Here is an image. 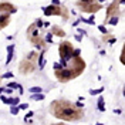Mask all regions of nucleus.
Instances as JSON below:
<instances>
[{
	"mask_svg": "<svg viewBox=\"0 0 125 125\" xmlns=\"http://www.w3.org/2000/svg\"><path fill=\"white\" fill-rule=\"evenodd\" d=\"M114 112H115V114H121L122 111H121V109H114Z\"/></svg>",
	"mask_w": 125,
	"mask_h": 125,
	"instance_id": "nucleus-38",
	"label": "nucleus"
},
{
	"mask_svg": "<svg viewBox=\"0 0 125 125\" xmlns=\"http://www.w3.org/2000/svg\"><path fill=\"white\" fill-rule=\"evenodd\" d=\"M51 34H56V36H58V37H65V31L62 30L61 27H58V26H53Z\"/></svg>",
	"mask_w": 125,
	"mask_h": 125,
	"instance_id": "nucleus-12",
	"label": "nucleus"
},
{
	"mask_svg": "<svg viewBox=\"0 0 125 125\" xmlns=\"http://www.w3.org/2000/svg\"><path fill=\"white\" fill-rule=\"evenodd\" d=\"M75 77L77 75L67 67H62L61 70H56V78L61 82H67V81H70V80H73Z\"/></svg>",
	"mask_w": 125,
	"mask_h": 125,
	"instance_id": "nucleus-3",
	"label": "nucleus"
},
{
	"mask_svg": "<svg viewBox=\"0 0 125 125\" xmlns=\"http://www.w3.org/2000/svg\"><path fill=\"white\" fill-rule=\"evenodd\" d=\"M102 1H105V0H98V3H102Z\"/></svg>",
	"mask_w": 125,
	"mask_h": 125,
	"instance_id": "nucleus-43",
	"label": "nucleus"
},
{
	"mask_svg": "<svg viewBox=\"0 0 125 125\" xmlns=\"http://www.w3.org/2000/svg\"><path fill=\"white\" fill-rule=\"evenodd\" d=\"M90 1H93V0H80V3H90Z\"/></svg>",
	"mask_w": 125,
	"mask_h": 125,
	"instance_id": "nucleus-37",
	"label": "nucleus"
},
{
	"mask_svg": "<svg viewBox=\"0 0 125 125\" xmlns=\"http://www.w3.org/2000/svg\"><path fill=\"white\" fill-rule=\"evenodd\" d=\"M19 111H20V109H19V107H17V105H12V108H10V112H12L13 115H17V114H19Z\"/></svg>",
	"mask_w": 125,
	"mask_h": 125,
	"instance_id": "nucleus-22",
	"label": "nucleus"
},
{
	"mask_svg": "<svg viewBox=\"0 0 125 125\" xmlns=\"http://www.w3.org/2000/svg\"><path fill=\"white\" fill-rule=\"evenodd\" d=\"M77 30H78V33H80L81 36H85V34H87V31H85V30H82V29H77Z\"/></svg>",
	"mask_w": 125,
	"mask_h": 125,
	"instance_id": "nucleus-32",
	"label": "nucleus"
},
{
	"mask_svg": "<svg viewBox=\"0 0 125 125\" xmlns=\"http://www.w3.org/2000/svg\"><path fill=\"white\" fill-rule=\"evenodd\" d=\"M6 104H9V105H19L20 104V98L19 97H10V98H7Z\"/></svg>",
	"mask_w": 125,
	"mask_h": 125,
	"instance_id": "nucleus-15",
	"label": "nucleus"
},
{
	"mask_svg": "<svg viewBox=\"0 0 125 125\" xmlns=\"http://www.w3.org/2000/svg\"><path fill=\"white\" fill-rule=\"evenodd\" d=\"M118 9H119V4H118L117 1L111 3V4H109V7L107 9V17L109 19L111 16H115L114 13H115V12H118Z\"/></svg>",
	"mask_w": 125,
	"mask_h": 125,
	"instance_id": "nucleus-10",
	"label": "nucleus"
},
{
	"mask_svg": "<svg viewBox=\"0 0 125 125\" xmlns=\"http://www.w3.org/2000/svg\"><path fill=\"white\" fill-rule=\"evenodd\" d=\"M27 36H29V40H33L36 37H38V29L36 27V24H31L27 30Z\"/></svg>",
	"mask_w": 125,
	"mask_h": 125,
	"instance_id": "nucleus-8",
	"label": "nucleus"
},
{
	"mask_svg": "<svg viewBox=\"0 0 125 125\" xmlns=\"http://www.w3.org/2000/svg\"><path fill=\"white\" fill-rule=\"evenodd\" d=\"M53 1V6H60V0H51Z\"/></svg>",
	"mask_w": 125,
	"mask_h": 125,
	"instance_id": "nucleus-33",
	"label": "nucleus"
},
{
	"mask_svg": "<svg viewBox=\"0 0 125 125\" xmlns=\"http://www.w3.org/2000/svg\"><path fill=\"white\" fill-rule=\"evenodd\" d=\"M98 30L101 31V33H104V34H107V33H108V30L105 29V26H104V24H101V26H98Z\"/></svg>",
	"mask_w": 125,
	"mask_h": 125,
	"instance_id": "nucleus-26",
	"label": "nucleus"
},
{
	"mask_svg": "<svg viewBox=\"0 0 125 125\" xmlns=\"http://www.w3.org/2000/svg\"><path fill=\"white\" fill-rule=\"evenodd\" d=\"M73 46L70 41H62L58 47V53H60V62L62 67H67L68 61L73 58Z\"/></svg>",
	"mask_w": 125,
	"mask_h": 125,
	"instance_id": "nucleus-2",
	"label": "nucleus"
},
{
	"mask_svg": "<svg viewBox=\"0 0 125 125\" xmlns=\"http://www.w3.org/2000/svg\"><path fill=\"white\" fill-rule=\"evenodd\" d=\"M118 20H119V19H118V16H117V14L111 16V19L108 20V23L111 24V26H117V24H118Z\"/></svg>",
	"mask_w": 125,
	"mask_h": 125,
	"instance_id": "nucleus-18",
	"label": "nucleus"
},
{
	"mask_svg": "<svg viewBox=\"0 0 125 125\" xmlns=\"http://www.w3.org/2000/svg\"><path fill=\"white\" fill-rule=\"evenodd\" d=\"M115 41H117V40H115V38H109V44H114V43H115Z\"/></svg>",
	"mask_w": 125,
	"mask_h": 125,
	"instance_id": "nucleus-36",
	"label": "nucleus"
},
{
	"mask_svg": "<svg viewBox=\"0 0 125 125\" xmlns=\"http://www.w3.org/2000/svg\"><path fill=\"white\" fill-rule=\"evenodd\" d=\"M17 90H19V93H20V95H23V94H24V88H23L21 85H19V88H17Z\"/></svg>",
	"mask_w": 125,
	"mask_h": 125,
	"instance_id": "nucleus-31",
	"label": "nucleus"
},
{
	"mask_svg": "<svg viewBox=\"0 0 125 125\" xmlns=\"http://www.w3.org/2000/svg\"><path fill=\"white\" fill-rule=\"evenodd\" d=\"M37 57H38L37 51H30V53L26 56V60H29V61H31V62H36L37 61Z\"/></svg>",
	"mask_w": 125,
	"mask_h": 125,
	"instance_id": "nucleus-14",
	"label": "nucleus"
},
{
	"mask_svg": "<svg viewBox=\"0 0 125 125\" xmlns=\"http://www.w3.org/2000/svg\"><path fill=\"white\" fill-rule=\"evenodd\" d=\"M75 40H77V41H81V40H82V36H81V34H77V36H75Z\"/></svg>",
	"mask_w": 125,
	"mask_h": 125,
	"instance_id": "nucleus-34",
	"label": "nucleus"
},
{
	"mask_svg": "<svg viewBox=\"0 0 125 125\" xmlns=\"http://www.w3.org/2000/svg\"><path fill=\"white\" fill-rule=\"evenodd\" d=\"M13 75H14V74H13L12 71H7L6 74H1V80H3V78H13Z\"/></svg>",
	"mask_w": 125,
	"mask_h": 125,
	"instance_id": "nucleus-23",
	"label": "nucleus"
},
{
	"mask_svg": "<svg viewBox=\"0 0 125 125\" xmlns=\"http://www.w3.org/2000/svg\"><path fill=\"white\" fill-rule=\"evenodd\" d=\"M9 23H10V14L0 13V30H1V29H4Z\"/></svg>",
	"mask_w": 125,
	"mask_h": 125,
	"instance_id": "nucleus-9",
	"label": "nucleus"
},
{
	"mask_svg": "<svg viewBox=\"0 0 125 125\" xmlns=\"http://www.w3.org/2000/svg\"><path fill=\"white\" fill-rule=\"evenodd\" d=\"M77 6L80 7V10L84 12V13H97L98 10L102 9V6H101L100 3H95L94 0L90 1V3H80V1H78Z\"/></svg>",
	"mask_w": 125,
	"mask_h": 125,
	"instance_id": "nucleus-4",
	"label": "nucleus"
},
{
	"mask_svg": "<svg viewBox=\"0 0 125 125\" xmlns=\"http://www.w3.org/2000/svg\"><path fill=\"white\" fill-rule=\"evenodd\" d=\"M13 51H14V44L7 47V60H6V65H9V64L12 62V58H13Z\"/></svg>",
	"mask_w": 125,
	"mask_h": 125,
	"instance_id": "nucleus-13",
	"label": "nucleus"
},
{
	"mask_svg": "<svg viewBox=\"0 0 125 125\" xmlns=\"http://www.w3.org/2000/svg\"><path fill=\"white\" fill-rule=\"evenodd\" d=\"M34 24H36V27H37V29H41V27H43V21H41L40 19H38V20H36V23H34Z\"/></svg>",
	"mask_w": 125,
	"mask_h": 125,
	"instance_id": "nucleus-27",
	"label": "nucleus"
},
{
	"mask_svg": "<svg viewBox=\"0 0 125 125\" xmlns=\"http://www.w3.org/2000/svg\"><path fill=\"white\" fill-rule=\"evenodd\" d=\"M19 85H20V84H17V82H13V81H12V82H9V84H7V88L17 90V88H19Z\"/></svg>",
	"mask_w": 125,
	"mask_h": 125,
	"instance_id": "nucleus-20",
	"label": "nucleus"
},
{
	"mask_svg": "<svg viewBox=\"0 0 125 125\" xmlns=\"http://www.w3.org/2000/svg\"><path fill=\"white\" fill-rule=\"evenodd\" d=\"M51 38H53V34H51V31H50V33H47V34H46L44 41H46V43H53V40H51Z\"/></svg>",
	"mask_w": 125,
	"mask_h": 125,
	"instance_id": "nucleus-21",
	"label": "nucleus"
},
{
	"mask_svg": "<svg viewBox=\"0 0 125 125\" xmlns=\"http://www.w3.org/2000/svg\"><path fill=\"white\" fill-rule=\"evenodd\" d=\"M97 107H98V111H105V102H104V97H100L98 98V102H97Z\"/></svg>",
	"mask_w": 125,
	"mask_h": 125,
	"instance_id": "nucleus-16",
	"label": "nucleus"
},
{
	"mask_svg": "<svg viewBox=\"0 0 125 125\" xmlns=\"http://www.w3.org/2000/svg\"><path fill=\"white\" fill-rule=\"evenodd\" d=\"M102 91H104V87H101V88H97V90H93V88H91V90H90V94H91V95H100V94L102 93Z\"/></svg>",
	"mask_w": 125,
	"mask_h": 125,
	"instance_id": "nucleus-19",
	"label": "nucleus"
},
{
	"mask_svg": "<svg viewBox=\"0 0 125 125\" xmlns=\"http://www.w3.org/2000/svg\"><path fill=\"white\" fill-rule=\"evenodd\" d=\"M125 3V0H119V4H124Z\"/></svg>",
	"mask_w": 125,
	"mask_h": 125,
	"instance_id": "nucleus-40",
	"label": "nucleus"
},
{
	"mask_svg": "<svg viewBox=\"0 0 125 125\" xmlns=\"http://www.w3.org/2000/svg\"><path fill=\"white\" fill-rule=\"evenodd\" d=\"M53 125H67V124H62V122H60V124H53Z\"/></svg>",
	"mask_w": 125,
	"mask_h": 125,
	"instance_id": "nucleus-41",
	"label": "nucleus"
},
{
	"mask_svg": "<svg viewBox=\"0 0 125 125\" xmlns=\"http://www.w3.org/2000/svg\"><path fill=\"white\" fill-rule=\"evenodd\" d=\"M19 70L23 73V74H29V73H33L34 70H36V62H31L29 60H23V61L20 62V65H19Z\"/></svg>",
	"mask_w": 125,
	"mask_h": 125,
	"instance_id": "nucleus-5",
	"label": "nucleus"
},
{
	"mask_svg": "<svg viewBox=\"0 0 125 125\" xmlns=\"http://www.w3.org/2000/svg\"><path fill=\"white\" fill-rule=\"evenodd\" d=\"M62 68V65H61V62L58 61V62H54V71L56 70H61Z\"/></svg>",
	"mask_w": 125,
	"mask_h": 125,
	"instance_id": "nucleus-29",
	"label": "nucleus"
},
{
	"mask_svg": "<svg viewBox=\"0 0 125 125\" xmlns=\"http://www.w3.org/2000/svg\"><path fill=\"white\" fill-rule=\"evenodd\" d=\"M97 125H102V124H101V122H98V124H97Z\"/></svg>",
	"mask_w": 125,
	"mask_h": 125,
	"instance_id": "nucleus-44",
	"label": "nucleus"
},
{
	"mask_svg": "<svg viewBox=\"0 0 125 125\" xmlns=\"http://www.w3.org/2000/svg\"><path fill=\"white\" fill-rule=\"evenodd\" d=\"M43 13L46 16H61L62 14V9L61 6H47L43 7Z\"/></svg>",
	"mask_w": 125,
	"mask_h": 125,
	"instance_id": "nucleus-6",
	"label": "nucleus"
},
{
	"mask_svg": "<svg viewBox=\"0 0 125 125\" xmlns=\"http://www.w3.org/2000/svg\"><path fill=\"white\" fill-rule=\"evenodd\" d=\"M80 54H81V50L80 48H74L73 50V57H80Z\"/></svg>",
	"mask_w": 125,
	"mask_h": 125,
	"instance_id": "nucleus-25",
	"label": "nucleus"
},
{
	"mask_svg": "<svg viewBox=\"0 0 125 125\" xmlns=\"http://www.w3.org/2000/svg\"><path fill=\"white\" fill-rule=\"evenodd\" d=\"M44 54H46V50H41L40 56L37 57V61H38V68H40V70H43V68L46 67V60H44Z\"/></svg>",
	"mask_w": 125,
	"mask_h": 125,
	"instance_id": "nucleus-11",
	"label": "nucleus"
},
{
	"mask_svg": "<svg viewBox=\"0 0 125 125\" xmlns=\"http://www.w3.org/2000/svg\"><path fill=\"white\" fill-rule=\"evenodd\" d=\"M30 93H31V94L41 93V88H40V87H31V88H30Z\"/></svg>",
	"mask_w": 125,
	"mask_h": 125,
	"instance_id": "nucleus-24",
	"label": "nucleus"
},
{
	"mask_svg": "<svg viewBox=\"0 0 125 125\" xmlns=\"http://www.w3.org/2000/svg\"><path fill=\"white\" fill-rule=\"evenodd\" d=\"M16 12H17V9H16L13 4H10V3H0V13L13 14Z\"/></svg>",
	"mask_w": 125,
	"mask_h": 125,
	"instance_id": "nucleus-7",
	"label": "nucleus"
},
{
	"mask_svg": "<svg viewBox=\"0 0 125 125\" xmlns=\"http://www.w3.org/2000/svg\"><path fill=\"white\" fill-rule=\"evenodd\" d=\"M3 90H4V88H3V87H0V94L3 93Z\"/></svg>",
	"mask_w": 125,
	"mask_h": 125,
	"instance_id": "nucleus-42",
	"label": "nucleus"
},
{
	"mask_svg": "<svg viewBox=\"0 0 125 125\" xmlns=\"http://www.w3.org/2000/svg\"><path fill=\"white\" fill-rule=\"evenodd\" d=\"M33 101H43L44 100V94L43 93H36V94H31L30 97Z\"/></svg>",
	"mask_w": 125,
	"mask_h": 125,
	"instance_id": "nucleus-17",
	"label": "nucleus"
},
{
	"mask_svg": "<svg viewBox=\"0 0 125 125\" xmlns=\"http://www.w3.org/2000/svg\"><path fill=\"white\" fill-rule=\"evenodd\" d=\"M0 81H1V75H0Z\"/></svg>",
	"mask_w": 125,
	"mask_h": 125,
	"instance_id": "nucleus-45",
	"label": "nucleus"
},
{
	"mask_svg": "<svg viewBox=\"0 0 125 125\" xmlns=\"http://www.w3.org/2000/svg\"><path fill=\"white\" fill-rule=\"evenodd\" d=\"M0 100H1V102H4V104L7 102V97H6V95H0Z\"/></svg>",
	"mask_w": 125,
	"mask_h": 125,
	"instance_id": "nucleus-30",
	"label": "nucleus"
},
{
	"mask_svg": "<svg viewBox=\"0 0 125 125\" xmlns=\"http://www.w3.org/2000/svg\"><path fill=\"white\" fill-rule=\"evenodd\" d=\"M50 111L56 118H60L64 121H77L82 118L84 112L81 108H77L73 102L65 100H56L51 102Z\"/></svg>",
	"mask_w": 125,
	"mask_h": 125,
	"instance_id": "nucleus-1",
	"label": "nucleus"
},
{
	"mask_svg": "<svg viewBox=\"0 0 125 125\" xmlns=\"http://www.w3.org/2000/svg\"><path fill=\"white\" fill-rule=\"evenodd\" d=\"M33 115H34V114H33V112H29V114H27V115H26V118H24V119H27V118H31V117H33Z\"/></svg>",
	"mask_w": 125,
	"mask_h": 125,
	"instance_id": "nucleus-35",
	"label": "nucleus"
},
{
	"mask_svg": "<svg viewBox=\"0 0 125 125\" xmlns=\"http://www.w3.org/2000/svg\"><path fill=\"white\" fill-rule=\"evenodd\" d=\"M17 107H19V109H27V108H29V104L24 102V104H19Z\"/></svg>",
	"mask_w": 125,
	"mask_h": 125,
	"instance_id": "nucleus-28",
	"label": "nucleus"
},
{
	"mask_svg": "<svg viewBox=\"0 0 125 125\" xmlns=\"http://www.w3.org/2000/svg\"><path fill=\"white\" fill-rule=\"evenodd\" d=\"M114 1H117V0H114Z\"/></svg>",
	"mask_w": 125,
	"mask_h": 125,
	"instance_id": "nucleus-46",
	"label": "nucleus"
},
{
	"mask_svg": "<svg viewBox=\"0 0 125 125\" xmlns=\"http://www.w3.org/2000/svg\"><path fill=\"white\" fill-rule=\"evenodd\" d=\"M43 26H44V27H48V26H50V23H48V21H46V23H43Z\"/></svg>",
	"mask_w": 125,
	"mask_h": 125,
	"instance_id": "nucleus-39",
	"label": "nucleus"
}]
</instances>
